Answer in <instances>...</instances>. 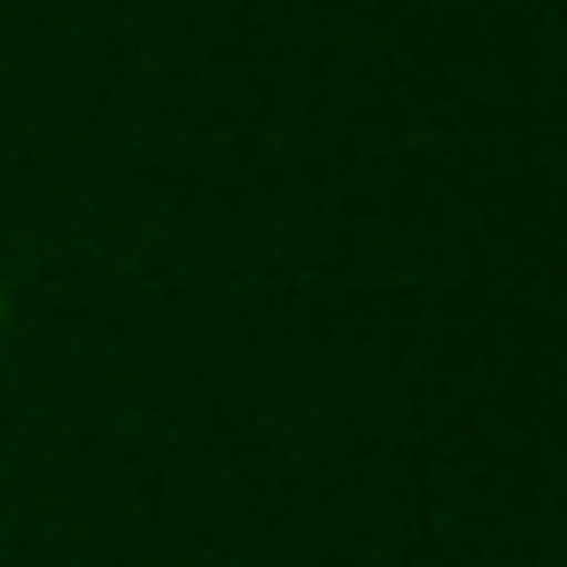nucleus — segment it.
Wrapping results in <instances>:
<instances>
[{
  "mask_svg": "<svg viewBox=\"0 0 567 567\" xmlns=\"http://www.w3.org/2000/svg\"><path fill=\"white\" fill-rule=\"evenodd\" d=\"M0 327H9V288H0Z\"/></svg>",
  "mask_w": 567,
  "mask_h": 567,
  "instance_id": "obj_1",
  "label": "nucleus"
}]
</instances>
